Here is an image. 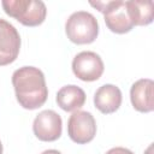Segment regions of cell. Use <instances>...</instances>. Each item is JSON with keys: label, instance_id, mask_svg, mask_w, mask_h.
<instances>
[{"label": "cell", "instance_id": "obj_4", "mask_svg": "<svg viewBox=\"0 0 154 154\" xmlns=\"http://www.w3.org/2000/svg\"><path fill=\"white\" fill-rule=\"evenodd\" d=\"M89 4L103 14L105 23L112 32L125 34L134 28V24L128 12L126 1H90Z\"/></svg>", "mask_w": 154, "mask_h": 154}, {"label": "cell", "instance_id": "obj_12", "mask_svg": "<svg viewBox=\"0 0 154 154\" xmlns=\"http://www.w3.org/2000/svg\"><path fill=\"white\" fill-rule=\"evenodd\" d=\"M126 7L134 26L148 25L153 22V1L130 0L126 1Z\"/></svg>", "mask_w": 154, "mask_h": 154}, {"label": "cell", "instance_id": "obj_2", "mask_svg": "<svg viewBox=\"0 0 154 154\" xmlns=\"http://www.w3.org/2000/svg\"><path fill=\"white\" fill-rule=\"evenodd\" d=\"M1 5L6 14L25 26H37L46 19L47 7L40 0H4Z\"/></svg>", "mask_w": 154, "mask_h": 154}, {"label": "cell", "instance_id": "obj_1", "mask_svg": "<svg viewBox=\"0 0 154 154\" xmlns=\"http://www.w3.org/2000/svg\"><path fill=\"white\" fill-rule=\"evenodd\" d=\"M12 84L19 105L26 109L41 107L48 97L43 72L35 66H23L12 75Z\"/></svg>", "mask_w": 154, "mask_h": 154}, {"label": "cell", "instance_id": "obj_5", "mask_svg": "<svg viewBox=\"0 0 154 154\" xmlns=\"http://www.w3.org/2000/svg\"><path fill=\"white\" fill-rule=\"evenodd\" d=\"M67 135L77 144L93 141L96 135V122L90 112L75 111L67 120Z\"/></svg>", "mask_w": 154, "mask_h": 154}, {"label": "cell", "instance_id": "obj_7", "mask_svg": "<svg viewBox=\"0 0 154 154\" xmlns=\"http://www.w3.org/2000/svg\"><path fill=\"white\" fill-rule=\"evenodd\" d=\"M61 117L53 109H45L40 112L32 123V131L35 136L43 142L57 141L61 136Z\"/></svg>", "mask_w": 154, "mask_h": 154}, {"label": "cell", "instance_id": "obj_9", "mask_svg": "<svg viewBox=\"0 0 154 154\" xmlns=\"http://www.w3.org/2000/svg\"><path fill=\"white\" fill-rule=\"evenodd\" d=\"M130 100L136 111L152 112L154 109V82L149 78L136 81L130 89Z\"/></svg>", "mask_w": 154, "mask_h": 154}, {"label": "cell", "instance_id": "obj_15", "mask_svg": "<svg viewBox=\"0 0 154 154\" xmlns=\"http://www.w3.org/2000/svg\"><path fill=\"white\" fill-rule=\"evenodd\" d=\"M0 154H2V144H1V141H0Z\"/></svg>", "mask_w": 154, "mask_h": 154}, {"label": "cell", "instance_id": "obj_8", "mask_svg": "<svg viewBox=\"0 0 154 154\" xmlns=\"http://www.w3.org/2000/svg\"><path fill=\"white\" fill-rule=\"evenodd\" d=\"M20 49V36L17 29L0 18V66L12 64Z\"/></svg>", "mask_w": 154, "mask_h": 154}, {"label": "cell", "instance_id": "obj_3", "mask_svg": "<svg viewBox=\"0 0 154 154\" xmlns=\"http://www.w3.org/2000/svg\"><path fill=\"white\" fill-rule=\"evenodd\" d=\"M65 31L71 42L76 45H88L96 40L99 35V23L91 13L77 11L67 18Z\"/></svg>", "mask_w": 154, "mask_h": 154}, {"label": "cell", "instance_id": "obj_11", "mask_svg": "<svg viewBox=\"0 0 154 154\" xmlns=\"http://www.w3.org/2000/svg\"><path fill=\"white\" fill-rule=\"evenodd\" d=\"M58 106L66 112L78 111L85 102V93L82 88L70 84L61 87L57 93Z\"/></svg>", "mask_w": 154, "mask_h": 154}, {"label": "cell", "instance_id": "obj_10", "mask_svg": "<svg viewBox=\"0 0 154 154\" xmlns=\"http://www.w3.org/2000/svg\"><path fill=\"white\" fill-rule=\"evenodd\" d=\"M122 91L113 84L101 85L94 94V105L103 114L116 112L122 105Z\"/></svg>", "mask_w": 154, "mask_h": 154}, {"label": "cell", "instance_id": "obj_14", "mask_svg": "<svg viewBox=\"0 0 154 154\" xmlns=\"http://www.w3.org/2000/svg\"><path fill=\"white\" fill-rule=\"evenodd\" d=\"M41 154H61V153L59 150H57V149H47V150L42 152Z\"/></svg>", "mask_w": 154, "mask_h": 154}, {"label": "cell", "instance_id": "obj_6", "mask_svg": "<svg viewBox=\"0 0 154 154\" xmlns=\"http://www.w3.org/2000/svg\"><path fill=\"white\" fill-rule=\"evenodd\" d=\"M103 69V61L95 52L83 51L72 60V71L75 76L84 82L97 81L102 76Z\"/></svg>", "mask_w": 154, "mask_h": 154}, {"label": "cell", "instance_id": "obj_13", "mask_svg": "<svg viewBox=\"0 0 154 154\" xmlns=\"http://www.w3.org/2000/svg\"><path fill=\"white\" fill-rule=\"evenodd\" d=\"M106 154H134V153H132L130 149H128V148L116 147V148H112V149L107 150Z\"/></svg>", "mask_w": 154, "mask_h": 154}]
</instances>
